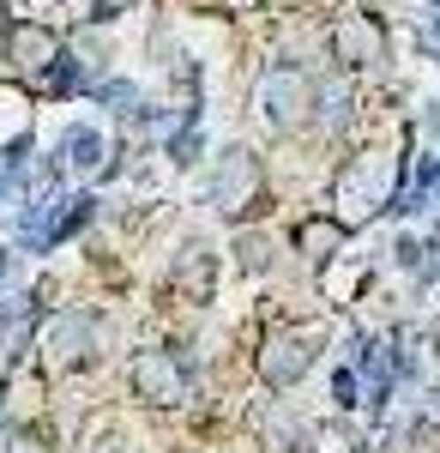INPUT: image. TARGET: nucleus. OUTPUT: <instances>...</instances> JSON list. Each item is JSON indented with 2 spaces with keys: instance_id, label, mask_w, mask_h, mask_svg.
I'll list each match as a JSON object with an SVG mask.
<instances>
[{
  "instance_id": "6",
  "label": "nucleus",
  "mask_w": 440,
  "mask_h": 453,
  "mask_svg": "<svg viewBox=\"0 0 440 453\" xmlns=\"http://www.w3.org/2000/svg\"><path fill=\"white\" fill-rule=\"evenodd\" d=\"M380 49H386V36H380V25L368 12H344L332 25V55L344 67H368V61H380Z\"/></svg>"
},
{
  "instance_id": "7",
  "label": "nucleus",
  "mask_w": 440,
  "mask_h": 453,
  "mask_svg": "<svg viewBox=\"0 0 440 453\" xmlns=\"http://www.w3.org/2000/svg\"><path fill=\"white\" fill-rule=\"evenodd\" d=\"M338 242H344V230L332 224V218H307L302 230H296V248H302L307 260H326V254H332Z\"/></svg>"
},
{
  "instance_id": "3",
  "label": "nucleus",
  "mask_w": 440,
  "mask_h": 453,
  "mask_svg": "<svg viewBox=\"0 0 440 453\" xmlns=\"http://www.w3.org/2000/svg\"><path fill=\"white\" fill-rule=\"evenodd\" d=\"M260 109H266L271 127H302L307 109H314V85H307V73H296V67L266 73V85H260Z\"/></svg>"
},
{
  "instance_id": "1",
  "label": "nucleus",
  "mask_w": 440,
  "mask_h": 453,
  "mask_svg": "<svg viewBox=\"0 0 440 453\" xmlns=\"http://www.w3.org/2000/svg\"><path fill=\"white\" fill-rule=\"evenodd\" d=\"M211 206L224 211V218H254V211L266 206V175H260L254 151L230 145L217 157V170H211Z\"/></svg>"
},
{
  "instance_id": "8",
  "label": "nucleus",
  "mask_w": 440,
  "mask_h": 453,
  "mask_svg": "<svg viewBox=\"0 0 440 453\" xmlns=\"http://www.w3.org/2000/svg\"><path fill=\"white\" fill-rule=\"evenodd\" d=\"M0 453H49V441H42V429H12Z\"/></svg>"
},
{
  "instance_id": "5",
  "label": "nucleus",
  "mask_w": 440,
  "mask_h": 453,
  "mask_svg": "<svg viewBox=\"0 0 440 453\" xmlns=\"http://www.w3.org/2000/svg\"><path fill=\"white\" fill-rule=\"evenodd\" d=\"M6 61H12L19 73H31V79H42V73L61 67V36L31 25V19H19V25L6 31Z\"/></svg>"
},
{
  "instance_id": "2",
  "label": "nucleus",
  "mask_w": 440,
  "mask_h": 453,
  "mask_svg": "<svg viewBox=\"0 0 440 453\" xmlns=\"http://www.w3.org/2000/svg\"><path fill=\"white\" fill-rule=\"evenodd\" d=\"M307 369H314V333H302V326L266 333V345H260V375H266V387H290V381H302Z\"/></svg>"
},
{
  "instance_id": "4",
  "label": "nucleus",
  "mask_w": 440,
  "mask_h": 453,
  "mask_svg": "<svg viewBox=\"0 0 440 453\" xmlns=\"http://www.w3.org/2000/svg\"><path fill=\"white\" fill-rule=\"evenodd\" d=\"M133 393L145 399V405H181L187 399V369L175 363L170 350H139V363H133Z\"/></svg>"
}]
</instances>
